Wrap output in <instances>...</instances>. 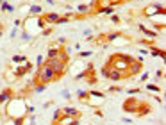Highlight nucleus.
Returning a JSON list of instances; mask_svg holds the SVG:
<instances>
[{
	"label": "nucleus",
	"instance_id": "obj_3",
	"mask_svg": "<svg viewBox=\"0 0 166 125\" xmlns=\"http://www.w3.org/2000/svg\"><path fill=\"white\" fill-rule=\"evenodd\" d=\"M36 81L48 86L50 82L57 81V77H55V73H54L52 68H48V66L41 64V66H38V72H36Z\"/></svg>",
	"mask_w": 166,
	"mask_h": 125
},
{
	"label": "nucleus",
	"instance_id": "obj_37",
	"mask_svg": "<svg viewBox=\"0 0 166 125\" xmlns=\"http://www.w3.org/2000/svg\"><path fill=\"white\" fill-rule=\"evenodd\" d=\"M68 125H81V122H79V118H73V120H72V122H70Z\"/></svg>",
	"mask_w": 166,
	"mask_h": 125
},
{
	"label": "nucleus",
	"instance_id": "obj_8",
	"mask_svg": "<svg viewBox=\"0 0 166 125\" xmlns=\"http://www.w3.org/2000/svg\"><path fill=\"white\" fill-rule=\"evenodd\" d=\"M13 97H14V89H13V88H6V89H2V91H0V105L4 107Z\"/></svg>",
	"mask_w": 166,
	"mask_h": 125
},
{
	"label": "nucleus",
	"instance_id": "obj_5",
	"mask_svg": "<svg viewBox=\"0 0 166 125\" xmlns=\"http://www.w3.org/2000/svg\"><path fill=\"white\" fill-rule=\"evenodd\" d=\"M164 16V6L163 4H150L143 9V16L146 18H157V16Z\"/></svg>",
	"mask_w": 166,
	"mask_h": 125
},
{
	"label": "nucleus",
	"instance_id": "obj_20",
	"mask_svg": "<svg viewBox=\"0 0 166 125\" xmlns=\"http://www.w3.org/2000/svg\"><path fill=\"white\" fill-rule=\"evenodd\" d=\"M150 48H152V54H154L156 57H161V59H164V50H163V48H157V47H154V45H152Z\"/></svg>",
	"mask_w": 166,
	"mask_h": 125
},
{
	"label": "nucleus",
	"instance_id": "obj_28",
	"mask_svg": "<svg viewBox=\"0 0 166 125\" xmlns=\"http://www.w3.org/2000/svg\"><path fill=\"white\" fill-rule=\"evenodd\" d=\"M89 97H95V98H104V93H100V91H89Z\"/></svg>",
	"mask_w": 166,
	"mask_h": 125
},
{
	"label": "nucleus",
	"instance_id": "obj_11",
	"mask_svg": "<svg viewBox=\"0 0 166 125\" xmlns=\"http://www.w3.org/2000/svg\"><path fill=\"white\" fill-rule=\"evenodd\" d=\"M75 13L77 14H89L91 13V6H88V4H79V6H75Z\"/></svg>",
	"mask_w": 166,
	"mask_h": 125
},
{
	"label": "nucleus",
	"instance_id": "obj_42",
	"mask_svg": "<svg viewBox=\"0 0 166 125\" xmlns=\"http://www.w3.org/2000/svg\"><path fill=\"white\" fill-rule=\"evenodd\" d=\"M52 125H61V123H57V122H54V123Z\"/></svg>",
	"mask_w": 166,
	"mask_h": 125
},
{
	"label": "nucleus",
	"instance_id": "obj_12",
	"mask_svg": "<svg viewBox=\"0 0 166 125\" xmlns=\"http://www.w3.org/2000/svg\"><path fill=\"white\" fill-rule=\"evenodd\" d=\"M62 115L66 116H72V118H81V111L79 109H75V107H64V109H61Z\"/></svg>",
	"mask_w": 166,
	"mask_h": 125
},
{
	"label": "nucleus",
	"instance_id": "obj_17",
	"mask_svg": "<svg viewBox=\"0 0 166 125\" xmlns=\"http://www.w3.org/2000/svg\"><path fill=\"white\" fill-rule=\"evenodd\" d=\"M59 50H61V48L50 47V48L47 50V55H45V59H54V57H57V55H59Z\"/></svg>",
	"mask_w": 166,
	"mask_h": 125
},
{
	"label": "nucleus",
	"instance_id": "obj_21",
	"mask_svg": "<svg viewBox=\"0 0 166 125\" xmlns=\"http://www.w3.org/2000/svg\"><path fill=\"white\" fill-rule=\"evenodd\" d=\"M77 97H79V100H82V102H86V100H89V91H84V89H79V91H77Z\"/></svg>",
	"mask_w": 166,
	"mask_h": 125
},
{
	"label": "nucleus",
	"instance_id": "obj_7",
	"mask_svg": "<svg viewBox=\"0 0 166 125\" xmlns=\"http://www.w3.org/2000/svg\"><path fill=\"white\" fill-rule=\"evenodd\" d=\"M41 20L48 25H57L61 21V14L59 13H43L41 14Z\"/></svg>",
	"mask_w": 166,
	"mask_h": 125
},
{
	"label": "nucleus",
	"instance_id": "obj_43",
	"mask_svg": "<svg viewBox=\"0 0 166 125\" xmlns=\"http://www.w3.org/2000/svg\"><path fill=\"white\" fill-rule=\"evenodd\" d=\"M0 4H2V0H0Z\"/></svg>",
	"mask_w": 166,
	"mask_h": 125
},
{
	"label": "nucleus",
	"instance_id": "obj_44",
	"mask_svg": "<svg viewBox=\"0 0 166 125\" xmlns=\"http://www.w3.org/2000/svg\"><path fill=\"white\" fill-rule=\"evenodd\" d=\"M18 2H20V0H18Z\"/></svg>",
	"mask_w": 166,
	"mask_h": 125
},
{
	"label": "nucleus",
	"instance_id": "obj_34",
	"mask_svg": "<svg viewBox=\"0 0 166 125\" xmlns=\"http://www.w3.org/2000/svg\"><path fill=\"white\" fill-rule=\"evenodd\" d=\"M139 91H141L139 88H130V89H129L127 93H129V95H138V93H139Z\"/></svg>",
	"mask_w": 166,
	"mask_h": 125
},
{
	"label": "nucleus",
	"instance_id": "obj_14",
	"mask_svg": "<svg viewBox=\"0 0 166 125\" xmlns=\"http://www.w3.org/2000/svg\"><path fill=\"white\" fill-rule=\"evenodd\" d=\"M138 29L143 32L146 38H157V36H159V32H157V31H150V29H146L145 25H138Z\"/></svg>",
	"mask_w": 166,
	"mask_h": 125
},
{
	"label": "nucleus",
	"instance_id": "obj_6",
	"mask_svg": "<svg viewBox=\"0 0 166 125\" xmlns=\"http://www.w3.org/2000/svg\"><path fill=\"white\" fill-rule=\"evenodd\" d=\"M139 105H141V102H138L134 97H132V98H127L123 102V111L125 113H134V115H138Z\"/></svg>",
	"mask_w": 166,
	"mask_h": 125
},
{
	"label": "nucleus",
	"instance_id": "obj_41",
	"mask_svg": "<svg viewBox=\"0 0 166 125\" xmlns=\"http://www.w3.org/2000/svg\"><path fill=\"white\" fill-rule=\"evenodd\" d=\"M47 4H50V6H54V0H47Z\"/></svg>",
	"mask_w": 166,
	"mask_h": 125
},
{
	"label": "nucleus",
	"instance_id": "obj_19",
	"mask_svg": "<svg viewBox=\"0 0 166 125\" xmlns=\"http://www.w3.org/2000/svg\"><path fill=\"white\" fill-rule=\"evenodd\" d=\"M11 61L20 64V63H25V61H27V55H23V54H16V55H13V57H11Z\"/></svg>",
	"mask_w": 166,
	"mask_h": 125
},
{
	"label": "nucleus",
	"instance_id": "obj_27",
	"mask_svg": "<svg viewBox=\"0 0 166 125\" xmlns=\"http://www.w3.org/2000/svg\"><path fill=\"white\" fill-rule=\"evenodd\" d=\"M21 40H23V41H31L32 34H29V32H21Z\"/></svg>",
	"mask_w": 166,
	"mask_h": 125
},
{
	"label": "nucleus",
	"instance_id": "obj_18",
	"mask_svg": "<svg viewBox=\"0 0 166 125\" xmlns=\"http://www.w3.org/2000/svg\"><path fill=\"white\" fill-rule=\"evenodd\" d=\"M45 89H47V84H41V82H36L32 86V91H34V93H43Z\"/></svg>",
	"mask_w": 166,
	"mask_h": 125
},
{
	"label": "nucleus",
	"instance_id": "obj_23",
	"mask_svg": "<svg viewBox=\"0 0 166 125\" xmlns=\"http://www.w3.org/2000/svg\"><path fill=\"white\" fill-rule=\"evenodd\" d=\"M93 55V50H84V52H79L77 57H81V59H86V57H91Z\"/></svg>",
	"mask_w": 166,
	"mask_h": 125
},
{
	"label": "nucleus",
	"instance_id": "obj_36",
	"mask_svg": "<svg viewBox=\"0 0 166 125\" xmlns=\"http://www.w3.org/2000/svg\"><path fill=\"white\" fill-rule=\"evenodd\" d=\"M141 45H146V47H152V41H150V40H141Z\"/></svg>",
	"mask_w": 166,
	"mask_h": 125
},
{
	"label": "nucleus",
	"instance_id": "obj_33",
	"mask_svg": "<svg viewBox=\"0 0 166 125\" xmlns=\"http://www.w3.org/2000/svg\"><path fill=\"white\" fill-rule=\"evenodd\" d=\"M61 97H62V98H72V95H70V91H68V89H62V91H61Z\"/></svg>",
	"mask_w": 166,
	"mask_h": 125
},
{
	"label": "nucleus",
	"instance_id": "obj_2",
	"mask_svg": "<svg viewBox=\"0 0 166 125\" xmlns=\"http://www.w3.org/2000/svg\"><path fill=\"white\" fill-rule=\"evenodd\" d=\"M136 59L132 55H129V54H113L109 59H107V66H111L114 70H120V72L123 73V79H127V72H129V68H130V64L134 63Z\"/></svg>",
	"mask_w": 166,
	"mask_h": 125
},
{
	"label": "nucleus",
	"instance_id": "obj_35",
	"mask_svg": "<svg viewBox=\"0 0 166 125\" xmlns=\"http://www.w3.org/2000/svg\"><path fill=\"white\" fill-rule=\"evenodd\" d=\"M163 77H164V70H157V81H161V79H163Z\"/></svg>",
	"mask_w": 166,
	"mask_h": 125
},
{
	"label": "nucleus",
	"instance_id": "obj_22",
	"mask_svg": "<svg viewBox=\"0 0 166 125\" xmlns=\"http://www.w3.org/2000/svg\"><path fill=\"white\" fill-rule=\"evenodd\" d=\"M29 13H31V16L32 14H43V9L40 6H31V7H29Z\"/></svg>",
	"mask_w": 166,
	"mask_h": 125
},
{
	"label": "nucleus",
	"instance_id": "obj_29",
	"mask_svg": "<svg viewBox=\"0 0 166 125\" xmlns=\"http://www.w3.org/2000/svg\"><path fill=\"white\" fill-rule=\"evenodd\" d=\"M61 116H62V111H61V109H57V111L54 113V122H57V120H59Z\"/></svg>",
	"mask_w": 166,
	"mask_h": 125
},
{
	"label": "nucleus",
	"instance_id": "obj_39",
	"mask_svg": "<svg viewBox=\"0 0 166 125\" xmlns=\"http://www.w3.org/2000/svg\"><path fill=\"white\" fill-rule=\"evenodd\" d=\"M57 43H59V45H64V43H66V38H59V40H57Z\"/></svg>",
	"mask_w": 166,
	"mask_h": 125
},
{
	"label": "nucleus",
	"instance_id": "obj_30",
	"mask_svg": "<svg viewBox=\"0 0 166 125\" xmlns=\"http://www.w3.org/2000/svg\"><path fill=\"white\" fill-rule=\"evenodd\" d=\"M43 61H45V55H41V54H40V55L36 57V64H38V66H41Z\"/></svg>",
	"mask_w": 166,
	"mask_h": 125
},
{
	"label": "nucleus",
	"instance_id": "obj_40",
	"mask_svg": "<svg viewBox=\"0 0 166 125\" xmlns=\"http://www.w3.org/2000/svg\"><path fill=\"white\" fill-rule=\"evenodd\" d=\"M4 34V23H0V36Z\"/></svg>",
	"mask_w": 166,
	"mask_h": 125
},
{
	"label": "nucleus",
	"instance_id": "obj_9",
	"mask_svg": "<svg viewBox=\"0 0 166 125\" xmlns=\"http://www.w3.org/2000/svg\"><path fill=\"white\" fill-rule=\"evenodd\" d=\"M122 79H123V73L120 72V70H114V68L109 70V81H113V82H120Z\"/></svg>",
	"mask_w": 166,
	"mask_h": 125
},
{
	"label": "nucleus",
	"instance_id": "obj_24",
	"mask_svg": "<svg viewBox=\"0 0 166 125\" xmlns=\"http://www.w3.org/2000/svg\"><path fill=\"white\" fill-rule=\"evenodd\" d=\"M109 70H111V66H107V64H105L104 68L100 70V75H102L104 79H109Z\"/></svg>",
	"mask_w": 166,
	"mask_h": 125
},
{
	"label": "nucleus",
	"instance_id": "obj_26",
	"mask_svg": "<svg viewBox=\"0 0 166 125\" xmlns=\"http://www.w3.org/2000/svg\"><path fill=\"white\" fill-rule=\"evenodd\" d=\"M107 91H111V93H120V91H123V89H122V86H111Z\"/></svg>",
	"mask_w": 166,
	"mask_h": 125
},
{
	"label": "nucleus",
	"instance_id": "obj_32",
	"mask_svg": "<svg viewBox=\"0 0 166 125\" xmlns=\"http://www.w3.org/2000/svg\"><path fill=\"white\" fill-rule=\"evenodd\" d=\"M111 21H113V23H116V25H118V23H120V21H122V18H120V16H118V14H113V16H111Z\"/></svg>",
	"mask_w": 166,
	"mask_h": 125
},
{
	"label": "nucleus",
	"instance_id": "obj_1",
	"mask_svg": "<svg viewBox=\"0 0 166 125\" xmlns=\"http://www.w3.org/2000/svg\"><path fill=\"white\" fill-rule=\"evenodd\" d=\"M2 113L7 116L9 120L25 118L27 116V104H25L23 97H13L9 102L2 107Z\"/></svg>",
	"mask_w": 166,
	"mask_h": 125
},
{
	"label": "nucleus",
	"instance_id": "obj_25",
	"mask_svg": "<svg viewBox=\"0 0 166 125\" xmlns=\"http://www.w3.org/2000/svg\"><path fill=\"white\" fill-rule=\"evenodd\" d=\"M146 89H148V91H154V93H159V91H161V88L156 86V84H146Z\"/></svg>",
	"mask_w": 166,
	"mask_h": 125
},
{
	"label": "nucleus",
	"instance_id": "obj_38",
	"mask_svg": "<svg viewBox=\"0 0 166 125\" xmlns=\"http://www.w3.org/2000/svg\"><path fill=\"white\" fill-rule=\"evenodd\" d=\"M50 105H52V100H48V102H45V104H43V109H48Z\"/></svg>",
	"mask_w": 166,
	"mask_h": 125
},
{
	"label": "nucleus",
	"instance_id": "obj_16",
	"mask_svg": "<svg viewBox=\"0 0 166 125\" xmlns=\"http://www.w3.org/2000/svg\"><path fill=\"white\" fill-rule=\"evenodd\" d=\"M0 9H2V11H7V13H14V11H16V7H14L11 2H7V0H2Z\"/></svg>",
	"mask_w": 166,
	"mask_h": 125
},
{
	"label": "nucleus",
	"instance_id": "obj_4",
	"mask_svg": "<svg viewBox=\"0 0 166 125\" xmlns=\"http://www.w3.org/2000/svg\"><path fill=\"white\" fill-rule=\"evenodd\" d=\"M43 64H45V66H48V68H52L57 79H61L62 75L66 73V68H68V63H64L62 59H59V57H54V59H45V61H43Z\"/></svg>",
	"mask_w": 166,
	"mask_h": 125
},
{
	"label": "nucleus",
	"instance_id": "obj_10",
	"mask_svg": "<svg viewBox=\"0 0 166 125\" xmlns=\"http://www.w3.org/2000/svg\"><path fill=\"white\" fill-rule=\"evenodd\" d=\"M31 70H32V64L25 61V66H23V68H16V70H14V77H18V79H20V77H23L25 73L31 72Z\"/></svg>",
	"mask_w": 166,
	"mask_h": 125
},
{
	"label": "nucleus",
	"instance_id": "obj_13",
	"mask_svg": "<svg viewBox=\"0 0 166 125\" xmlns=\"http://www.w3.org/2000/svg\"><path fill=\"white\" fill-rule=\"evenodd\" d=\"M122 36H123V34H122V32H109V34H104V40L107 43H111V41H116V40H120V38H122Z\"/></svg>",
	"mask_w": 166,
	"mask_h": 125
},
{
	"label": "nucleus",
	"instance_id": "obj_15",
	"mask_svg": "<svg viewBox=\"0 0 166 125\" xmlns=\"http://www.w3.org/2000/svg\"><path fill=\"white\" fill-rule=\"evenodd\" d=\"M86 81H88L89 86H95V84L98 82V79L95 77V68H89V72H88V75H86Z\"/></svg>",
	"mask_w": 166,
	"mask_h": 125
},
{
	"label": "nucleus",
	"instance_id": "obj_31",
	"mask_svg": "<svg viewBox=\"0 0 166 125\" xmlns=\"http://www.w3.org/2000/svg\"><path fill=\"white\" fill-rule=\"evenodd\" d=\"M148 77H150V73L143 72V73H141V77H139V81H141V82H146V79H148Z\"/></svg>",
	"mask_w": 166,
	"mask_h": 125
}]
</instances>
